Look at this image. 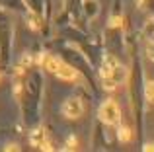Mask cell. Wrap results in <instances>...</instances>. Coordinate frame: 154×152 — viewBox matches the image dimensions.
Listing matches in <instances>:
<instances>
[{"instance_id":"obj_4","label":"cell","mask_w":154,"mask_h":152,"mask_svg":"<svg viewBox=\"0 0 154 152\" xmlns=\"http://www.w3.org/2000/svg\"><path fill=\"white\" fill-rule=\"evenodd\" d=\"M60 113L64 119L68 121H76V119H82L86 113V102H84L80 96H70L63 102L60 105Z\"/></svg>"},{"instance_id":"obj_19","label":"cell","mask_w":154,"mask_h":152,"mask_svg":"<svg viewBox=\"0 0 154 152\" xmlns=\"http://www.w3.org/2000/svg\"><path fill=\"white\" fill-rule=\"evenodd\" d=\"M4 150H20V144H16V142H8V144L4 146Z\"/></svg>"},{"instance_id":"obj_5","label":"cell","mask_w":154,"mask_h":152,"mask_svg":"<svg viewBox=\"0 0 154 152\" xmlns=\"http://www.w3.org/2000/svg\"><path fill=\"white\" fill-rule=\"evenodd\" d=\"M63 16L68 18L74 29H84V16H82V0H63Z\"/></svg>"},{"instance_id":"obj_20","label":"cell","mask_w":154,"mask_h":152,"mask_svg":"<svg viewBox=\"0 0 154 152\" xmlns=\"http://www.w3.org/2000/svg\"><path fill=\"white\" fill-rule=\"evenodd\" d=\"M135 4H137V8L144 10V8H146V4H148V0H135Z\"/></svg>"},{"instance_id":"obj_2","label":"cell","mask_w":154,"mask_h":152,"mask_svg":"<svg viewBox=\"0 0 154 152\" xmlns=\"http://www.w3.org/2000/svg\"><path fill=\"white\" fill-rule=\"evenodd\" d=\"M14 47V18L12 12L0 6V66L6 68L12 59Z\"/></svg>"},{"instance_id":"obj_16","label":"cell","mask_w":154,"mask_h":152,"mask_svg":"<svg viewBox=\"0 0 154 152\" xmlns=\"http://www.w3.org/2000/svg\"><path fill=\"white\" fill-rule=\"evenodd\" d=\"M0 6L2 8H6V10H26V6H23V2L22 0H0Z\"/></svg>"},{"instance_id":"obj_13","label":"cell","mask_w":154,"mask_h":152,"mask_svg":"<svg viewBox=\"0 0 154 152\" xmlns=\"http://www.w3.org/2000/svg\"><path fill=\"white\" fill-rule=\"evenodd\" d=\"M123 27H125V14H123V12H115V14H111V18H109V22H107V29L123 31Z\"/></svg>"},{"instance_id":"obj_22","label":"cell","mask_w":154,"mask_h":152,"mask_svg":"<svg viewBox=\"0 0 154 152\" xmlns=\"http://www.w3.org/2000/svg\"><path fill=\"white\" fill-rule=\"evenodd\" d=\"M115 12H121V0H115V6H113V14Z\"/></svg>"},{"instance_id":"obj_11","label":"cell","mask_w":154,"mask_h":152,"mask_svg":"<svg viewBox=\"0 0 154 152\" xmlns=\"http://www.w3.org/2000/svg\"><path fill=\"white\" fill-rule=\"evenodd\" d=\"M115 137H117V141H119L121 144H129V142H133V138H135V131H133L129 125L119 123V125H117V131H115Z\"/></svg>"},{"instance_id":"obj_21","label":"cell","mask_w":154,"mask_h":152,"mask_svg":"<svg viewBox=\"0 0 154 152\" xmlns=\"http://www.w3.org/2000/svg\"><path fill=\"white\" fill-rule=\"evenodd\" d=\"M143 150H144V152H150V150H154V142H146V144L143 146Z\"/></svg>"},{"instance_id":"obj_9","label":"cell","mask_w":154,"mask_h":152,"mask_svg":"<svg viewBox=\"0 0 154 152\" xmlns=\"http://www.w3.org/2000/svg\"><path fill=\"white\" fill-rule=\"evenodd\" d=\"M119 59L115 57L113 53H103L102 55V62H100V78H107L111 74V70L119 65Z\"/></svg>"},{"instance_id":"obj_3","label":"cell","mask_w":154,"mask_h":152,"mask_svg":"<svg viewBox=\"0 0 154 152\" xmlns=\"http://www.w3.org/2000/svg\"><path fill=\"white\" fill-rule=\"evenodd\" d=\"M98 119L103 127H117L123 121V111L121 105L117 103V99L113 98H105L98 107Z\"/></svg>"},{"instance_id":"obj_15","label":"cell","mask_w":154,"mask_h":152,"mask_svg":"<svg viewBox=\"0 0 154 152\" xmlns=\"http://www.w3.org/2000/svg\"><path fill=\"white\" fill-rule=\"evenodd\" d=\"M143 96H144V102H148L150 105H154V80H148L143 88Z\"/></svg>"},{"instance_id":"obj_14","label":"cell","mask_w":154,"mask_h":152,"mask_svg":"<svg viewBox=\"0 0 154 152\" xmlns=\"http://www.w3.org/2000/svg\"><path fill=\"white\" fill-rule=\"evenodd\" d=\"M59 6H63V0H45V22L47 23L59 12Z\"/></svg>"},{"instance_id":"obj_8","label":"cell","mask_w":154,"mask_h":152,"mask_svg":"<svg viewBox=\"0 0 154 152\" xmlns=\"http://www.w3.org/2000/svg\"><path fill=\"white\" fill-rule=\"evenodd\" d=\"M59 62H60V57H57V55L49 53V51H43V53L39 55L37 59H35V65H37L39 68L43 70V72H51V74L57 70Z\"/></svg>"},{"instance_id":"obj_17","label":"cell","mask_w":154,"mask_h":152,"mask_svg":"<svg viewBox=\"0 0 154 152\" xmlns=\"http://www.w3.org/2000/svg\"><path fill=\"white\" fill-rule=\"evenodd\" d=\"M80 146L78 138H76V135H70V137L66 138V142H64V150H76Z\"/></svg>"},{"instance_id":"obj_12","label":"cell","mask_w":154,"mask_h":152,"mask_svg":"<svg viewBox=\"0 0 154 152\" xmlns=\"http://www.w3.org/2000/svg\"><path fill=\"white\" fill-rule=\"evenodd\" d=\"M22 2L26 6V12H33V14L45 18V0H22Z\"/></svg>"},{"instance_id":"obj_1","label":"cell","mask_w":154,"mask_h":152,"mask_svg":"<svg viewBox=\"0 0 154 152\" xmlns=\"http://www.w3.org/2000/svg\"><path fill=\"white\" fill-rule=\"evenodd\" d=\"M43 90H45V78L43 70L37 65L27 70L22 82V90L18 94V103L22 109L23 123L27 127H35L41 123V107H43Z\"/></svg>"},{"instance_id":"obj_7","label":"cell","mask_w":154,"mask_h":152,"mask_svg":"<svg viewBox=\"0 0 154 152\" xmlns=\"http://www.w3.org/2000/svg\"><path fill=\"white\" fill-rule=\"evenodd\" d=\"M53 74H55L59 80L66 82V84H84V78H82L80 68L74 66V65H70V62H66L64 59H60L59 66H57V70Z\"/></svg>"},{"instance_id":"obj_10","label":"cell","mask_w":154,"mask_h":152,"mask_svg":"<svg viewBox=\"0 0 154 152\" xmlns=\"http://www.w3.org/2000/svg\"><path fill=\"white\" fill-rule=\"evenodd\" d=\"M82 16L84 20H96L100 16V2L98 0H82Z\"/></svg>"},{"instance_id":"obj_18","label":"cell","mask_w":154,"mask_h":152,"mask_svg":"<svg viewBox=\"0 0 154 152\" xmlns=\"http://www.w3.org/2000/svg\"><path fill=\"white\" fill-rule=\"evenodd\" d=\"M144 53H146V57H148V59H150V61L154 62V41H146Z\"/></svg>"},{"instance_id":"obj_23","label":"cell","mask_w":154,"mask_h":152,"mask_svg":"<svg viewBox=\"0 0 154 152\" xmlns=\"http://www.w3.org/2000/svg\"><path fill=\"white\" fill-rule=\"evenodd\" d=\"M0 82H2V72H0Z\"/></svg>"},{"instance_id":"obj_6","label":"cell","mask_w":154,"mask_h":152,"mask_svg":"<svg viewBox=\"0 0 154 152\" xmlns=\"http://www.w3.org/2000/svg\"><path fill=\"white\" fill-rule=\"evenodd\" d=\"M29 144L37 150H53V142H51V137H49V129L45 125H35V127H29Z\"/></svg>"}]
</instances>
